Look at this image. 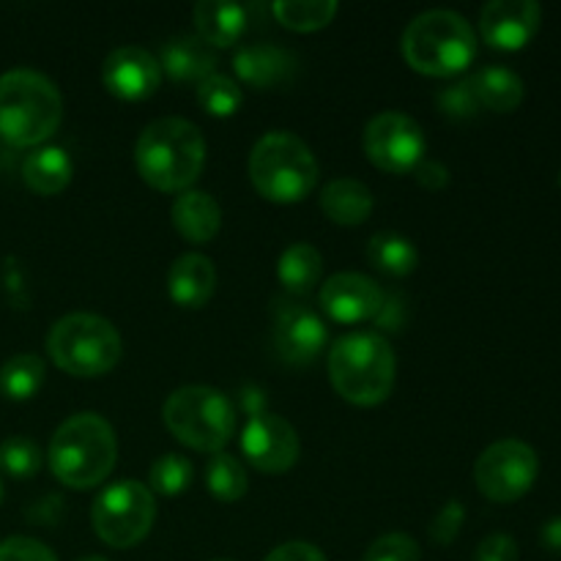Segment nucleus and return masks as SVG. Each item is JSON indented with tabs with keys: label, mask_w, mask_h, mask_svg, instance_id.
<instances>
[{
	"label": "nucleus",
	"mask_w": 561,
	"mask_h": 561,
	"mask_svg": "<svg viewBox=\"0 0 561 561\" xmlns=\"http://www.w3.org/2000/svg\"><path fill=\"white\" fill-rule=\"evenodd\" d=\"M137 173L157 192H186L206 164V140L192 121L159 118L135 148Z\"/></svg>",
	"instance_id": "obj_1"
},
{
	"label": "nucleus",
	"mask_w": 561,
	"mask_h": 561,
	"mask_svg": "<svg viewBox=\"0 0 561 561\" xmlns=\"http://www.w3.org/2000/svg\"><path fill=\"white\" fill-rule=\"evenodd\" d=\"M118 442L104 416L75 414L55 431L49 442V469L75 491H91L102 485L115 469Z\"/></svg>",
	"instance_id": "obj_2"
},
{
	"label": "nucleus",
	"mask_w": 561,
	"mask_h": 561,
	"mask_svg": "<svg viewBox=\"0 0 561 561\" xmlns=\"http://www.w3.org/2000/svg\"><path fill=\"white\" fill-rule=\"evenodd\" d=\"M64 118V99L49 77L11 69L0 77V137L9 146H42Z\"/></svg>",
	"instance_id": "obj_3"
},
{
	"label": "nucleus",
	"mask_w": 561,
	"mask_h": 561,
	"mask_svg": "<svg viewBox=\"0 0 561 561\" xmlns=\"http://www.w3.org/2000/svg\"><path fill=\"white\" fill-rule=\"evenodd\" d=\"M394 351L381 334L351 332L329 351V378L348 403L370 409L383 403L394 387Z\"/></svg>",
	"instance_id": "obj_4"
},
{
	"label": "nucleus",
	"mask_w": 561,
	"mask_h": 561,
	"mask_svg": "<svg viewBox=\"0 0 561 561\" xmlns=\"http://www.w3.org/2000/svg\"><path fill=\"white\" fill-rule=\"evenodd\" d=\"M403 58L427 77L463 75L477 58V33L463 14L447 9L414 16L403 31Z\"/></svg>",
	"instance_id": "obj_5"
},
{
	"label": "nucleus",
	"mask_w": 561,
	"mask_h": 561,
	"mask_svg": "<svg viewBox=\"0 0 561 561\" xmlns=\"http://www.w3.org/2000/svg\"><path fill=\"white\" fill-rule=\"evenodd\" d=\"M316 153L290 131H268L250 153V181L272 203H299L318 184Z\"/></svg>",
	"instance_id": "obj_6"
},
{
	"label": "nucleus",
	"mask_w": 561,
	"mask_h": 561,
	"mask_svg": "<svg viewBox=\"0 0 561 561\" xmlns=\"http://www.w3.org/2000/svg\"><path fill=\"white\" fill-rule=\"evenodd\" d=\"M47 351L49 359L69 376L99 378L115 370L124 356V340L102 316L71 312L49 329Z\"/></svg>",
	"instance_id": "obj_7"
},
{
	"label": "nucleus",
	"mask_w": 561,
	"mask_h": 561,
	"mask_svg": "<svg viewBox=\"0 0 561 561\" xmlns=\"http://www.w3.org/2000/svg\"><path fill=\"white\" fill-rule=\"evenodd\" d=\"M162 420L184 447L217 455L236 433V405L219 389L181 387L164 400Z\"/></svg>",
	"instance_id": "obj_8"
},
{
	"label": "nucleus",
	"mask_w": 561,
	"mask_h": 561,
	"mask_svg": "<svg viewBox=\"0 0 561 561\" xmlns=\"http://www.w3.org/2000/svg\"><path fill=\"white\" fill-rule=\"evenodd\" d=\"M157 518V502L148 485L137 480H121L104 488L91 510V524L99 540L110 548H135L151 531Z\"/></svg>",
	"instance_id": "obj_9"
},
{
	"label": "nucleus",
	"mask_w": 561,
	"mask_h": 561,
	"mask_svg": "<svg viewBox=\"0 0 561 561\" xmlns=\"http://www.w3.org/2000/svg\"><path fill=\"white\" fill-rule=\"evenodd\" d=\"M537 471H540V460L529 444L520 438H502L477 458L474 482L485 499L510 504L531 491Z\"/></svg>",
	"instance_id": "obj_10"
},
{
	"label": "nucleus",
	"mask_w": 561,
	"mask_h": 561,
	"mask_svg": "<svg viewBox=\"0 0 561 561\" xmlns=\"http://www.w3.org/2000/svg\"><path fill=\"white\" fill-rule=\"evenodd\" d=\"M365 157L378 170L392 175L414 173L416 164L425 159V131L405 113H378L367 121L362 135Z\"/></svg>",
	"instance_id": "obj_11"
},
{
	"label": "nucleus",
	"mask_w": 561,
	"mask_h": 561,
	"mask_svg": "<svg viewBox=\"0 0 561 561\" xmlns=\"http://www.w3.org/2000/svg\"><path fill=\"white\" fill-rule=\"evenodd\" d=\"M241 453L263 474H283L299 460V436L288 420L261 411L241 431Z\"/></svg>",
	"instance_id": "obj_12"
},
{
	"label": "nucleus",
	"mask_w": 561,
	"mask_h": 561,
	"mask_svg": "<svg viewBox=\"0 0 561 561\" xmlns=\"http://www.w3.org/2000/svg\"><path fill=\"white\" fill-rule=\"evenodd\" d=\"M323 318L299 301H279L274 310V345L288 365H310L327 345Z\"/></svg>",
	"instance_id": "obj_13"
},
{
	"label": "nucleus",
	"mask_w": 561,
	"mask_h": 561,
	"mask_svg": "<svg viewBox=\"0 0 561 561\" xmlns=\"http://www.w3.org/2000/svg\"><path fill=\"white\" fill-rule=\"evenodd\" d=\"M321 307L334 323H345V327H356V323L376 321L378 312L383 310V294L381 285L376 279L365 277L356 272H343L329 277L321 285Z\"/></svg>",
	"instance_id": "obj_14"
},
{
	"label": "nucleus",
	"mask_w": 561,
	"mask_h": 561,
	"mask_svg": "<svg viewBox=\"0 0 561 561\" xmlns=\"http://www.w3.org/2000/svg\"><path fill=\"white\" fill-rule=\"evenodd\" d=\"M102 82L113 96L124 102H142L162 85V66L148 49L118 47L104 58Z\"/></svg>",
	"instance_id": "obj_15"
},
{
	"label": "nucleus",
	"mask_w": 561,
	"mask_h": 561,
	"mask_svg": "<svg viewBox=\"0 0 561 561\" xmlns=\"http://www.w3.org/2000/svg\"><path fill=\"white\" fill-rule=\"evenodd\" d=\"M542 9L537 0H491L480 11V33L493 49H524L540 31Z\"/></svg>",
	"instance_id": "obj_16"
},
{
	"label": "nucleus",
	"mask_w": 561,
	"mask_h": 561,
	"mask_svg": "<svg viewBox=\"0 0 561 561\" xmlns=\"http://www.w3.org/2000/svg\"><path fill=\"white\" fill-rule=\"evenodd\" d=\"M233 71L244 85L268 91L285 85L294 77L296 58L274 44H247L233 55Z\"/></svg>",
	"instance_id": "obj_17"
},
{
	"label": "nucleus",
	"mask_w": 561,
	"mask_h": 561,
	"mask_svg": "<svg viewBox=\"0 0 561 561\" xmlns=\"http://www.w3.org/2000/svg\"><path fill=\"white\" fill-rule=\"evenodd\" d=\"M217 290V268L206 255H181L168 272V294L184 310H197Z\"/></svg>",
	"instance_id": "obj_18"
},
{
	"label": "nucleus",
	"mask_w": 561,
	"mask_h": 561,
	"mask_svg": "<svg viewBox=\"0 0 561 561\" xmlns=\"http://www.w3.org/2000/svg\"><path fill=\"white\" fill-rule=\"evenodd\" d=\"M170 217H173L175 230L186 241H192V244H208L219 233L222 208H219V203L208 192L186 190L173 201Z\"/></svg>",
	"instance_id": "obj_19"
},
{
	"label": "nucleus",
	"mask_w": 561,
	"mask_h": 561,
	"mask_svg": "<svg viewBox=\"0 0 561 561\" xmlns=\"http://www.w3.org/2000/svg\"><path fill=\"white\" fill-rule=\"evenodd\" d=\"M159 66H162V75H168L170 80L197 82L201 85L217 69V53L201 36H179L164 44L162 55H159Z\"/></svg>",
	"instance_id": "obj_20"
},
{
	"label": "nucleus",
	"mask_w": 561,
	"mask_h": 561,
	"mask_svg": "<svg viewBox=\"0 0 561 561\" xmlns=\"http://www.w3.org/2000/svg\"><path fill=\"white\" fill-rule=\"evenodd\" d=\"M197 36L208 47H233L247 31V9L241 3H219V0H201L192 9Z\"/></svg>",
	"instance_id": "obj_21"
},
{
	"label": "nucleus",
	"mask_w": 561,
	"mask_h": 561,
	"mask_svg": "<svg viewBox=\"0 0 561 561\" xmlns=\"http://www.w3.org/2000/svg\"><path fill=\"white\" fill-rule=\"evenodd\" d=\"M71 175H75L71 157L58 146L36 148L22 162V179H25L27 190L44 197H53L58 192H64L69 186Z\"/></svg>",
	"instance_id": "obj_22"
},
{
	"label": "nucleus",
	"mask_w": 561,
	"mask_h": 561,
	"mask_svg": "<svg viewBox=\"0 0 561 561\" xmlns=\"http://www.w3.org/2000/svg\"><path fill=\"white\" fill-rule=\"evenodd\" d=\"M321 211L334 225L356 228L373 214V192L356 179H334L323 186Z\"/></svg>",
	"instance_id": "obj_23"
},
{
	"label": "nucleus",
	"mask_w": 561,
	"mask_h": 561,
	"mask_svg": "<svg viewBox=\"0 0 561 561\" xmlns=\"http://www.w3.org/2000/svg\"><path fill=\"white\" fill-rule=\"evenodd\" d=\"M471 82H474L482 107L493 110V113H513L524 102V80L507 66H485L471 75Z\"/></svg>",
	"instance_id": "obj_24"
},
{
	"label": "nucleus",
	"mask_w": 561,
	"mask_h": 561,
	"mask_svg": "<svg viewBox=\"0 0 561 561\" xmlns=\"http://www.w3.org/2000/svg\"><path fill=\"white\" fill-rule=\"evenodd\" d=\"M323 274V257L307 241H296L288 250L279 255L277 261V277L285 285V290L294 296H307L318 283H321Z\"/></svg>",
	"instance_id": "obj_25"
},
{
	"label": "nucleus",
	"mask_w": 561,
	"mask_h": 561,
	"mask_svg": "<svg viewBox=\"0 0 561 561\" xmlns=\"http://www.w3.org/2000/svg\"><path fill=\"white\" fill-rule=\"evenodd\" d=\"M367 261L383 274H392V277H405L416 268L420 261V252L411 244V239L400 233H376L367 241Z\"/></svg>",
	"instance_id": "obj_26"
},
{
	"label": "nucleus",
	"mask_w": 561,
	"mask_h": 561,
	"mask_svg": "<svg viewBox=\"0 0 561 561\" xmlns=\"http://www.w3.org/2000/svg\"><path fill=\"white\" fill-rule=\"evenodd\" d=\"M44 359L36 354H16L0 367V394L9 400H31L44 383Z\"/></svg>",
	"instance_id": "obj_27"
},
{
	"label": "nucleus",
	"mask_w": 561,
	"mask_h": 561,
	"mask_svg": "<svg viewBox=\"0 0 561 561\" xmlns=\"http://www.w3.org/2000/svg\"><path fill=\"white\" fill-rule=\"evenodd\" d=\"M272 11L279 20V25H285L288 31L312 33L321 31V27H327L334 20L337 3L334 0H277Z\"/></svg>",
	"instance_id": "obj_28"
},
{
	"label": "nucleus",
	"mask_w": 561,
	"mask_h": 561,
	"mask_svg": "<svg viewBox=\"0 0 561 561\" xmlns=\"http://www.w3.org/2000/svg\"><path fill=\"white\" fill-rule=\"evenodd\" d=\"M206 488L217 502L233 504L239 499H244L250 480H247V471L241 466V460H236L233 455L217 453L211 455L206 466Z\"/></svg>",
	"instance_id": "obj_29"
},
{
	"label": "nucleus",
	"mask_w": 561,
	"mask_h": 561,
	"mask_svg": "<svg viewBox=\"0 0 561 561\" xmlns=\"http://www.w3.org/2000/svg\"><path fill=\"white\" fill-rule=\"evenodd\" d=\"M197 102L214 118H230L233 113H239L241 102H244V93H241L239 82L214 71L211 77H206L197 85Z\"/></svg>",
	"instance_id": "obj_30"
},
{
	"label": "nucleus",
	"mask_w": 561,
	"mask_h": 561,
	"mask_svg": "<svg viewBox=\"0 0 561 561\" xmlns=\"http://www.w3.org/2000/svg\"><path fill=\"white\" fill-rule=\"evenodd\" d=\"M192 474L195 471H192V463L184 455H162L148 469V491L159 493V496H179L190 488Z\"/></svg>",
	"instance_id": "obj_31"
},
{
	"label": "nucleus",
	"mask_w": 561,
	"mask_h": 561,
	"mask_svg": "<svg viewBox=\"0 0 561 561\" xmlns=\"http://www.w3.org/2000/svg\"><path fill=\"white\" fill-rule=\"evenodd\" d=\"M42 463V449L33 438L11 436L0 442V471L3 474L14 477V480H31L33 474H38Z\"/></svg>",
	"instance_id": "obj_32"
},
{
	"label": "nucleus",
	"mask_w": 561,
	"mask_h": 561,
	"mask_svg": "<svg viewBox=\"0 0 561 561\" xmlns=\"http://www.w3.org/2000/svg\"><path fill=\"white\" fill-rule=\"evenodd\" d=\"M438 107H442V113L447 115V118H455V121L474 118V115L480 113L482 104H480V96H477L471 77H463V80L442 88V93H438Z\"/></svg>",
	"instance_id": "obj_33"
},
{
	"label": "nucleus",
	"mask_w": 561,
	"mask_h": 561,
	"mask_svg": "<svg viewBox=\"0 0 561 561\" xmlns=\"http://www.w3.org/2000/svg\"><path fill=\"white\" fill-rule=\"evenodd\" d=\"M422 551L414 537L409 535H383L367 548L362 561H420Z\"/></svg>",
	"instance_id": "obj_34"
},
{
	"label": "nucleus",
	"mask_w": 561,
	"mask_h": 561,
	"mask_svg": "<svg viewBox=\"0 0 561 561\" xmlns=\"http://www.w3.org/2000/svg\"><path fill=\"white\" fill-rule=\"evenodd\" d=\"M463 524H466L463 502H458V499H449V502L438 510L436 518H433L431 540L436 542V546H449V542H455V537L460 535Z\"/></svg>",
	"instance_id": "obj_35"
},
{
	"label": "nucleus",
	"mask_w": 561,
	"mask_h": 561,
	"mask_svg": "<svg viewBox=\"0 0 561 561\" xmlns=\"http://www.w3.org/2000/svg\"><path fill=\"white\" fill-rule=\"evenodd\" d=\"M0 561H58L44 542L31 537H9L0 542Z\"/></svg>",
	"instance_id": "obj_36"
},
{
	"label": "nucleus",
	"mask_w": 561,
	"mask_h": 561,
	"mask_svg": "<svg viewBox=\"0 0 561 561\" xmlns=\"http://www.w3.org/2000/svg\"><path fill=\"white\" fill-rule=\"evenodd\" d=\"M474 561H518V542L510 535H491L480 542Z\"/></svg>",
	"instance_id": "obj_37"
},
{
	"label": "nucleus",
	"mask_w": 561,
	"mask_h": 561,
	"mask_svg": "<svg viewBox=\"0 0 561 561\" xmlns=\"http://www.w3.org/2000/svg\"><path fill=\"white\" fill-rule=\"evenodd\" d=\"M263 561H329L323 557L321 548H316L312 542H285V546L274 548Z\"/></svg>",
	"instance_id": "obj_38"
},
{
	"label": "nucleus",
	"mask_w": 561,
	"mask_h": 561,
	"mask_svg": "<svg viewBox=\"0 0 561 561\" xmlns=\"http://www.w3.org/2000/svg\"><path fill=\"white\" fill-rule=\"evenodd\" d=\"M414 179L420 181V186H425V190L438 192L449 184V170L444 168L442 162H436V159H422L414 170Z\"/></svg>",
	"instance_id": "obj_39"
},
{
	"label": "nucleus",
	"mask_w": 561,
	"mask_h": 561,
	"mask_svg": "<svg viewBox=\"0 0 561 561\" xmlns=\"http://www.w3.org/2000/svg\"><path fill=\"white\" fill-rule=\"evenodd\" d=\"M540 537H542V546H546L548 551L559 553L561 557V515H557V518H551L546 526H542Z\"/></svg>",
	"instance_id": "obj_40"
},
{
	"label": "nucleus",
	"mask_w": 561,
	"mask_h": 561,
	"mask_svg": "<svg viewBox=\"0 0 561 561\" xmlns=\"http://www.w3.org/2000/svg\"><path fill=\"white\" fill-rule=\"evenodd\" d=\"M77 561H110V559H104V557H82V559H77Z\"/></svg>",
	"instance_id": "obj_41"
},
{
	"label": "nucleus",
	"mask_w": 561,
	"mask_h": 561,
	"mask_svg": "<svg viewBox=\"0 0 561 561\" xmlns=\"http://www.w3.org/2000/svg\"><path fill=\"white\" fill-rule=\"evenodd\" d=\"M0 502H3V482H0Z\"/></svg>",
	"instance_id": "obj_42"
},
{
	"label": "nucleus",
	"mask_w": 561,
	"mask_h": 561,
	"mask_svg": "<svg viewBox=\"0 0 561 561\" xmlns=\"http://www.w3.org/2000/svg\"><path fill=\"white\" fill-rule=\"evenodd\" d=\"M559 186H561V170H559Z\"/></svg>",
	"instance_id": "obj_43"
},
{
	"label": "nucleus",
	"mask_w": 561,
	"mask_h": 561,
	"mask_svg": "<svg viewBox=\"0 0 561 561\" xmlns=\"http://www.w3.org/2000/svg\"><path fill=\"white\" fill-rule=\"evenodd\" d=\"M214 561H228V559H214Z\"/></svg>",
	"instance_id": "obj_44"
}]
</instances>
